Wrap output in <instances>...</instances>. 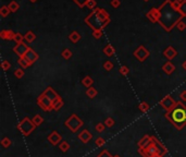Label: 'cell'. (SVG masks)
<instances>
[{"label": "cell", "mask_w": 186, "mask_h": 157, "mask_svg": "<svg viewBox=\"0 0 186 157\" xmlns=\"http://www.w3.org/2000/svg\"><path fill=\"white\" fill-rule=\"evenodd\" d=\"M159 12H160V16H159L158 21L160 22L161 25L163 26L167 31H170L180 21L181 16H182L180 11L174 9L173 4H172L170 0H167L161 6V8L159 9Z\"/></svg>", "instance_id": "1"}, {"label": "cell", "mask_w": 186, "mask_h": 157, "mask_svg": "<svg viewBox=\"0 0 186 157\" xmlns=\"http://www.w3.org/2000/svg\"><path fill=\"white\" fill-rule=\"evenodd\" d=\"M165 118L177 129L182 130L186 125V107L182 102H177L176 106L170 111H167Z\"/></svg>", "instance_id": "2"}, {"label": "cell", "mask_w": 186, "mask_h": 157, "mask_svg": "<svg viewBox=\"0 0 186 157\" xmlns=\"http://www.w3.org/2000/svg\"><path fill=\"white\" fill-rule=\"evenodd\" d=\"M58 98H59L58 94L51 87H48L47 90L38 97L37 103L39 107L41 109H44L45 111H50L54 109V104Z\"/></svg>", "instance_id": "3"}, {"label": "cell", "mask_w": 186, "mask_h": 157, "mask_svg": "<svg viewBox=\"0 0 186 157\" xmlns=\"http://www.w3.org/2000/svg\"><path fill=\"white\" fill-rule=\"evenodd\" d=\"M138 152L144 157H152V156H155V155H158V154L164 156V155L167 154L168 151H167V148L161 144L160 141H159L157 138L152 136L151 143H150L147 147L144 148V150H138Z\"/></svg>", "instance_id": "4"}, {"label": "cell", "mask_w": 186, "mask_h": 157, "mask_svg": "<svg viewBox=\"0 0 186 157\" xmlns=\"http://www.w3.org/2000/svg\"><path fill=\"white\" fill-rule=\"evenodd\" d=\"M18 129L21 131V133H22L24 136H27V135L31 134L32 132L36 129V125H35V123L33 122V120H31L29 118L26 117V118L23 119L22 121L18 125Z\"/></svg>", "instance_id": "5"}, {"label": "cell", "mask_w": 186, "mask_h": 157, "mask_svg": "<svg viewBox=\"0 0 186 157\" xmlns=\"http://www.w3.org/2000/svg\"><path fill=\"white\" fill-rule=\"evenodd\" d=\"M83 125L82 119L79 118L76 115H72L68 120L65 121V127L70 129L72 132H76Z\"/></svg>", "instance_id": "6"}, {"label": "cell", "mask_w": 186, "mask_h": 157, "mask_svg": "<svg viewBox=\"0 0 186 157\" xmlns=\"http://www.w3.org/2000/svg\"><path fill=\"white\" fill-rule=\"evenodd\" d=\"M176 103L177 102H175L171 96H165L163 100H160V105L162 106V108H164L167 111H170L171 109H173L174 107L176 106Z\"/></svg>", "instance_id": "7"}, {"label": "cell", "mask_w": 186, "mask_h": 157, "mask_svg": "<svg viewBox=\"0 0 186 157\" xmlns=\"http://www.w3.org/2000/svg\"><path fill=\"white\" fill-rule=\"evenodd\" d=\"M29 47L24 44V43H20V44H18V45L13 48V50H14V52H15L16 55H19L20 58H22L25 56V54L27 52H29Z\"/></svg>", "instance_id": "8"}, {"label": "cell", "mask_w": 186, "mask_h": 157, "mask_svg": "<svg viewBox=\"0 0 186 157\" xmlns=\"http://www.w3.org/2000/svg\"><path fill=\"white\" fill-rule=\"evenodd\" d=\"M134 55H135V57L137 58L139 61H144L146 58L149 56V52L148 50H146L144 47H139V48L134 52Z\"/></svg>", "instance_id": "9"}, {"label": "cell", "mask_w": 186, "mask_h": 157, "mask_svg": "<svg viewBox=\"0 0 186 157\" xmlns=\"http://www.w3.org/2000/svg\"><path fill=\"white\" fill-rule=\"evenodd\" d=\"M48 140H49V142L52 145H57L61 142L62 138H61V135L57 131H54L52 133H50V134L48 135Z\"/></svg>", "instance_id": "10"}, {"label": "cell", "mask_w": 186, "mask_h": 157, "mask_svg": "<svg viewBox=\"0 0 186 157\" xmlns=\"http://www.w3.org/2000/svg\"><path fill=\"white\" fill-rule=\"evenodd\" d=\"M152 141V136L150 135H145L143 136V139L138 142V150H144L145 147H147Z\"/></svg>", "instance_id": "11"}, {"label": "cell", "mask_w": 186, "mask_h": 157, "mask_svg": "<svg viewBox=\"0 0 186 157\" xmlns=\"http://www.w3.org/2000/svg\"><path fill=\"white\" fill-rule=\"evenodd\" d=\"M23 58L29 61V64H32L33 62H35V61H36L38 59V55L36 54V52H35L34 50H32V49H29V52H26L25 56H24Z\"/></svg>", "instance_id": "12"}, {"label": "cell", "mask_w": 186, "mask_h": 157, "mask_svg": "<svg viewBox=\"0 0 186 157\" xmlns=\"http://www.w3.org/2000/svg\"><path fill=\"white\" fill-rule=\"evenodd\" d=\"M92 138H93L92 133H90L89 131H87V130H83L79 135V139L83 142V143H87V142H89L90 140H92Z\"/></svg>", "instance_id": "13"}, {"label": "cell", "mask_w": 186, "mask_h": 157, "mask_svg": "<svg viewBox=\"0 0 186 157\" xmlns=\"http://www.w3.org/2000/svg\"><path fill=\"white\" fill-rule=\"evenodd\" d=\"M176 55H177L176 50H175L173 47H168L167 50L164 52V56H165L167 58H169V59H173Z\"/></svg>", "instance_id": "14"}, {"label": "cell", "mask_w": 186, "mask_h": 157, "mask_svg": "<svg viewBox=\"0 0 186 157\" xmlns=\"http://www.w3.org/2000/svg\"><path fill=\"white\" fill-rule=\"evenodd\" d=\"M162 69H163V71L167 74H171L174 70H175V67H174V66L171 63V62H167V63H165L163 67H162Z\"/></svg>", "instance_id": "15"}, {"label": "cell", "mask_w": 186, "mask_h": 157, "mask_svg": "<svg viewBox=\"0 0 186 157\" xmlns=\"http://www.w3.org/2000/svg\"><path fill=\"white\" fill-rule=\"evenodd\" d=\"M14 35H15V34H13L11 31H3V32L1 33V37L4 39H13L14 38Z\"/></svg>", "instance_id": "16"}, {"label": "cell", "mask_w": 186, "mask_h": 157, "mask_svg": "<svg viewBox=\"0 0 186 157\" xmlns=\"http://www.w3.org/2000/svg\"><path fill=\"white\" fill-rule=\"evenodd\" d=\"M32 120H33V122L35 123V125H36V127L40 125L41 123L44 122V119H43V117H41V116H39V115H36L34 118L32 119Z\"/></svg>", "instance_id": "17"}, {"label": "cell", "mask_w": 186, "mask_h": 157, "mask_svg": "<svg viewBox=\"0 0 186 157\" xmlns=\"http://www.w3.org/2000/svg\"><path fill=\"white\" fill-rule=\"evenodd\" d=\"M11 144H12V142H11V140L9 138H4L1 140V145L4 148H9L11 146Z\"/></svg>", "instance_id": "18"}, {"label": "cell", "mask_w": 186, "mask_h": 157, "mask_svg": "<svg viewBox=\"0 0 186 157\" xmlns=\"http://www.w3.org/2000/svg\"><path fill=\"white\" fill-rule=\"evenodd\" d=\"M104 54L107 55V56L111 57V56H112V55L114 54V48L111 45H108L107 47H106V48L104 49Z\"/></svg>", "instance_id": "19"}, {"label": "cell", "mask_w": 186, "mask_h": 157, "mask_svg": "<svg viewBox=\"0 0 186 157\" xmlns=\"http://www.w3.org/2000/svg\"><path fill=\"white\" fill-rule=\"evenodd\" d=\"M62 106H63V100H61L60 97H59V98H58V100H56L54 104V110H59Z\"/></svg>", "instance_id": "20"}, {"label": "cell", "mask_w": 186, "mask_h": 157, "mask_svg": "<svg viewBox=\"0 0 186 157\" xmlns=\"http://www.w3.org/2000/svg\"><path fill=\"white\" fill-rule=\"evenodd\" d=\"M86 94H87L88 97L94 98V97L97 95V91H96V88H94V87H89L88 90H87V92H86Z\"/></svg>", "instance_id": "21"}, {"label": "cell", "mask_w": 186, "mask_h": 157, "mask_svg": "<svg viewBox=\"0 0 186 157\" xmlns=\"http://www.w3.org/2000/svg\"><path fill=\"white\" fill-rule=\"evenodd\" d=\"M70 39L72 41L73 43H76V42H79V39H81V35H79V33H76V32H73L71 35H70Z\"/></svg>", "instance_id": "22"}, {"label": "cell", "mask_w": 186, "mask_h": 157, "mask_svg": "<svg viewBox=\"0 0 186 157\" xmlns=\"http://www.w3.org/2000/svg\"><path fill=\"white\" fill-rule=\"evenodd\" d=\"M82 83H83V85H85L86 87H90L92 86V84H93V80L89 77H86L83 79Z\"/></svg>", "instance_id": "23"}, {"label": "cell", "mask_w": 186, "mask_h": 157, "mask_svg": "<svg viewBox=\"0 0 186 157\" xmlns=\"http://www.w3.org/2000/svg\"><path fill=\"white\" fill-rule=\"evenodd\" d=\"M59 148H60L61 151L62 152H66L70 148V144L68 143V142H65V141H62L60 143V145H59Z\"/></svg>", "instance_id": "24"}, {"label": "cell", "mask_w": 186, "mask_h": 157, "mask_svg": "<svg viewBox=\"0 0 186 157\" xmlns=\"http://www.w3.org/2000/svg\"><path fill=\"white\" fill-rule=\"evenodd\" d=\"M139 110L143 112H147L149 110V105L147 103H145V102H143V103L139 104Z\"/></svg>", "instance_id": "25"}, {"label": "cell", "mask_w": 186, "mask_h": 157, "mask_svg": "<svg viewBox=\"0 0 186 157\" xmlns=\"http://www.w3.org/2000/svg\"><path fill=\"white\" fill-rule=\"evenodd\" d=\"M104 125H106V127H108V128H111V127H113V125H114V120H113V118H111V117L107 118L106 120H104Z\"/></svg>", "instance_id": "26"}, {"label": "cell", "mask_w": 186, "mask_h": 157, "mask_svg": "<svg viewBox=\"0 0 186 157\" xmlns=\"http://www.w3.org/2000/svg\"><path fill=\"white\" fill-rule=\"evenodd\" d=\"M19 63L21 64V67L22 68H27V67H29L31 64L29 63V61L26 60V59H24V58H20V60H19Z\"/></svg>", "instance_id": "27"}, {"label": "cell", "mask_w": 186, "mask_h": 157, "mask_svg": "<svg viewBox=\"0 0 186 157\" xmlns=\"http://www.w3.org/2000/svg\"><path fill=\"white\" fill-rule=\"evenodd\" d=\"M179 11L181 12V14L182 15H186V1L184 0L183 3L180 6V8H179Z\"/></svg>", "instance_id": "28"}, {"label": "cell", "mask_w": 186, "mask_h": 157, "mask_svg": "<svg viewBox=\"0 0 186 157\" xmlns=\"http://www.w3.org/2000/svg\"><path fill=\"white\" fill-rule=\"evenodd\" d=\"M104 143H106V141H104V139H102V138H98V139H96V141H95V144L97 145L98 147L104 146Z\"/></svg>", "instance_id": "29"}, {"label": "cell", "mask_w": 186, "mask_h": 157, "mask_svg": "<svg viewBox=\"0 0 186 157\" xmlns=\"http://www.w3.org/2000/svg\"><path fill=\"white\" fill-rule=\"evenodd\" d=\"M24 38H25L26 41H27V42L31 43V42H33V41H34V39H35V35H34V34H33V33H32V32H29V33H27V34H26V36H25V37H24Z\"/></svg>", "instance_id": "30"}, {"label": "cell", "mask_w": 186, "mask_h": 157, "mask_svg": "<svg viewBox=\"0 0 186 157\" xmlns=\"http://www.w3.org/2000/svg\"><path fill=\"white\" fill-rule=\"evenodd\" d=\"M104 70H107V71H110L112 68H113V63L111 62V61H106L104 64Z\"/></svg>", "instance_id": "31"}, {"label": "cell", "mask_w": 186, "mask_h": 157, "mask_svg": "<svg viewBox=\"0 0 186 157\" xmlns=\"http://www.w3.org/2000/svg\"><path fill=\"white\" fill-rule=\"evenodd\" d=\"M62 56H63V58H65V59H70L71 56H72V52H71L70 49H64V52H62Z\"/></svg>", "instance_id": "32"}, {"label": "cell", "mask_w": 186, "mask_h": 157, "mask_svg": "<svg viewBox=\"0 0 186 157\" xmlns=\"http://www.w3.org/2000/svg\"><path fill=\"white\" fill-rule=\"evenodd\" d=\"M97 157H113V156H112V155H111L110 153H109V152L107 151V150H104V151L101 152L100 154L98 155Z\"/></svg>", "instance_id": "33"}, {"label": "cell", "mask_w": 186, "mask_h": 157, "mask_svg": "<svg viewBox=\"0 0 186 157\" xmlns=\"http://www.w3.org/2000/svg\"><path fill=\"white\" fill-rule=\"evenodd\" d=\"M104 125H104V123H98L97 125H96V131H98V132H104Z\"/></svg>", "instance_id": "34"}, {"label": "cell", "mask_w": 186, "mask_h": 157, "mask_svg": "<svg viewBox=\"0 0 186 157\" xmlns=\"http://www.w3.org/2000/svg\"><path fill=\"white\" fill-rule=\"evenodd\" d=\"M14 41H15L16 43H18V44H20V43H23L22 41H23V36L21 35V34H15V35H14Z\"/></svg>", "instance_id": "35"}, {"label": "cell", "mask_w": 186, "mask_h": 157, "mask_svg": "<svg viewBox=\"0 0 186 157\" xmlns=\"http://www.w3.org/2000/svg\"><path fill=\"white\" fill-rule=\"evenodd\" d=\"M10 67H11V66H10V63H9V61H7V60H4L2 62V69L4 71H7V70H9L10 69Z\"/></svg>", "instance_id": "36"}, {"label": "cell", "mask_w": 186, "mask_h": 157, "mask_svg": "<svg viewBox=\"0 0 186 157\" xmlns=\"http://www.w3.org/2000/svg\"><path fill=\"white\" fill-rule=\"evenodd\" d=\"M14 75L18 77V79H21V77L24 75V71L23 70H16L15 72H14Z\"/></svg>", "instance_id": "37"}, {"label": "cell", "mask_w": 186, "mask_h": 157, "mask_svg": "<svg viewBox=\"0 0 186 157\" xmlns=\"http://www.w3.org/2000/svg\"><path fill=\"white\" fill-rule=\"evenodd\" d=\"M77 4H79V7H83L84 4H86V3H88L89 0H74Z\"/></svg>", "instance_id": "38"}, {"label": "cell", "mask_w": 186, "mask_h": 157, "mask_svg": "<svg viewBox=\"0 0 186 157\" xmlns=\"http://www.w3.org/2000/svg\"><path fill=\"white\" fill-rule=\"evenodd\" d=\"M9 9H11L12 11H15L16 9H19V4H16L15 2H12L9 6Z\"/></svg>", "instance_id": "39"}, {"label": "cell", "mask_w": 186, "mask_h": 157, "mask_svg": "<svg viewBox=\"0 0 186 157\" xmlns=\"http://www.w3.org/2000/svg\"><path fill=\"white\" fill-rule=\"evenodd\" d=\"M120 72L122 74H124V75H126V74L129 73V69H127V67H121Z\"/></svg>", "instance_id": "40"}, {"label": "cell", "mask_w": 186, "mask_h": 157, "mask_svg": "<svg viewBox=\"0 0 186 157\" xmlns=\"http://www.w3.org/2000/svg\"><path fill=\"white\" fill-rule=\"evenodd\" d=\"M8 12H9V9H8L7 7H3L2 9H1V14H2L3 16H6L7 14H8Z\"/></svg>", "instance_id": "41"}, {"label": "cell", "mask_w": 186, "mask_h": 157, "mask_svg": "<svg viewBox=\"0 0 186 157\" xmlns=\"http://www.w3.org/2000/svg\"><path fill=\"white\" fill-rule=\"evenodd\" d=\"M94 36L96 37V38H99V37L101 36V32H100V31H95Z\"/></svg>", "instance_id": "42"}, {"label": "cell", "mask_w": 186, "mask_h": 157, "mask_svg": "<svg viewBox=\"0 0 186 157\" xmlns=\"http://www.w3.org/2000/svg\"><path fill=\"white\" fill-rule=\"evenodd\" d=\"M181 98L183 100V102H186V91H184L183 93L181 94Z\"/></svg>", "instance_id": "43"}, {"label": "cell", "mask_w": 186, "mask_h": 157, "mask_svg": "<svg viewBox=\"0 0 186 157\" xmlns=\"http://www.w3.org/2000/svg\"><path fill=\"white\" fill-rule=\"evenodd\" d=\"M179 29H180L181 31H182V29H185V24H184V23H180V25H179Z\"/></svg>", "instance_id": "44"}, {"label": "cell", "mask_w": 186, "mask_h": 157, "mask_svg": "<svg viewBox=\"0 0 186 157\" xmlns=\"http://www.w3.org/2000/svg\"><path fill=\"white\" fill-rule=\"evenodd\" d=\"M111 4H112V6H114V7H117L118 4H119V1H118V0H113V1L111 2Z\"/></svg>", "instance_id": "45"}, {"label": "cell", "mask_w": 186, "mask_h": 157, "mask_svg": "<svg viewBox=\"0 0 186 157\" xmlns=\"http://www.w3.org/2000/svg\"><path fill=\"white\" fill-rule=\"evenodd\" d=\"M87 6H88V7H90V8H93V7L95 6V2H94V1H90V2H88V3H87Z\"/></svg>", "instance_id": "46"}, {"label": "cell", "mask_w": 186, "mask_h": 157, "mask_svg": "<svg viewBox=\"0 0 186 157\" xmlns=\"http://www.w3.org/2000/svg\"><path fill=\"white\" fill-rule=\"evenodd\" d=\"M183 69H184V70H186V61L183 63Z\"/></svg>", "instance_id": "47"}, {"label": "cell", "mask_w": 186, "mask_h": 157, "mask_svg": "<svg viewBox=\"0 0 186 157\" xmlns=\"http://www.w3.org/2000/svg\"><path fill=\"white\" fill-rule=\"evenodd\" d=\"M113 157H121L120 155H115V156H113Z\"/></svg>", "instance_id": "48"}, {"label": "cell", "mask_w": 186, "mask_h": 157, "mask_svg": "<svg viewBox=\"0 0 186 157\" xmlns=\"http://www.w3.org/2000/svg\"><path fill=\"white\" fill-rule=\"evenodd\" d=\"M31 1H36V0H31Z\"/></svg>", "instance_id": "49"}, {"label": "cell", "mask_w": 186, "mask_h": 157, "mask_svg": "<svg viewBox=\"0 0 186 157\" xmlns=\"http://www.w3.org/2000/svg\"><path fill=\"white\" fill-rule=\"evenodd\" d=\"M146 1H147V0H146Z\"/></svg>", "instance_id": "50"}, {"label": "cell", "mask_w": 186, "mask_h": 157, "mask_svg": "<svg viewBox=\"0 0 186 157\" xmlns=\"http://www.w3.org/2000/svg\"><path fill=\"white\" fill-rule=\"evenodd\" d=\"M179 1H180V0H179Z\"/></svg>", "instance_id": "51"}]
</instances>
